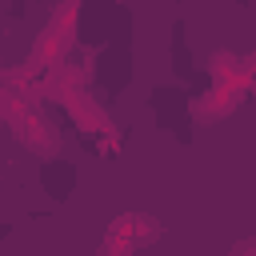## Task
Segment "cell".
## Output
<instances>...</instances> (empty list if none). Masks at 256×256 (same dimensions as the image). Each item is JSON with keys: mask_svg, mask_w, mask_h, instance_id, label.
<instances>
[{"mask_svg": "<svg viewBox=\"0 0 256 256\" xmlns=\"http://www.w3.org/2000/svg\"><path fill=\"white\" fill-rule=\"evenodd\" d=\"M156 232H160V224H156L152 216H140V212H132V216H120V220L112 224L108 248H120V244H128V248H140V244H148Z\"/></svg>", "mask_w": 256, "mask_h": 256, "instance_id": "6da1fadb", "label": "cell"}]
</instances>
